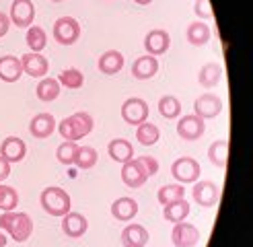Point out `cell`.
Here are the masks:
<instances>
[{
  "instance_id": "cell-17",
  "label": "cell",
  "mask_w": 253,
  "mask_h": 247,
  "mask_svg": "<svg viewBox=\"0 0 253 247\" xmlns=\"http://www.w3.org/2000/svg\"><path fill=\"white\" fill-rule=\"evenodd\" d=\"M138 214V202L130 196H122L111 204V216L122 222H130Z\"/></svg>"
},
{
  "instance_id": "cell-39",
  "label": "cell",
  "mask_w": 253,
  "mask_h": 247,
  "mask_svg": "<svg viewBox=\"0 0 253 247\" xmlns=\"http://www.w3.org/2000/svg\"><path fill=\"white\" fill-rule=\"evenodd\" d=\"M8 175H10V163L4 157H0V181H4Z\"/></svg>"
},
{
  "instance_id": "cell-32",
  "label": "cell",
  "mask_w": 253,
  "mask_h": 247,
  "mask_svg": "<svg viewBox=\"0 0 253 247\" xmlns=\"http://www.w3.org/2000/svg\"><path fill=\"white\" fill-rule=\"evenodd\" d=\"M97 151L93 146H79V151H77V155H74V167L77 169H91V167H95V163H97Z\"/></svg>"
},
{
  "instance_id": "cell-27",
  "label": "cell",
  "mask_w": 253,
  "mask_h": 247,
  "mask_svg": "<svg viewBox=\"0 0 253 247\" xmlns=\"http://www.w3.org/2000/svg\"><path fill=\"white\" fill-rule=\"evenodd\" d=\"M208 157L212 161V165H216L220 169H226V161H229V140H216L212 142L208 148Z\"/></svg>"
},
{
  "instance_id": "cell-30",
  "label": "cell",
  "mask_w": 253,
  "mask_h": 247,
  "mask_svg": "<svg viewBox=\"0 0 253 247\" xmlns=\"http://www.w3.org/2000/svg\"><path fill=\"white\" fill-rule=\"evenodd\" d=\"M189 214V204L187 200L183 198V200L179 202H173V204H167L165 210H163V216H165V220L173 222V225H177V222H183Z\"/></svg>"
},
{
  "instance_id": "cell-35",
  "label": "cell",
  "mask_w": 253,
  "mask_h": 247,
  "mask_svg": "<svg viewBox=\"0 0 253 247\" xmlns=\"http://www.w3.org/2000/svg\"><path fill=\"white\" fill-rule=\"evenodd\" d=\"M19 204V194L15 188H10V185H2L0 183V210L2 212H10V210H15Z\"/></svg>"
},
{
  "instance_id": "cell-7",
  "label": "cell",
  "mask_w": 253,
  "mask_h": 247,
  "mask_svg": "<svg viewBox=\"0 0 253 247\" xmlns=\"http://www.w3.org/2000/svg\"><path fill=\"white\" fill-rule=\"evenodd\" d=\"M171 173L181 183H196L200 177V163L192 157H179L171 165Z\"/></svg>"
},
{
  "instance_id": "cell-16",
  "label": "cell",
  "mask_w": 253,
  "mask_h": 247,
  "mask_svg": "<svg viewBox=\"0 0 253 247\" xmlns=\"http://www.w3.org/2000/svg\"><path fill=\"white\" fill-rule=\"evenodd\" d=\"M56 130V120L52 114H47V111H42V114L33 116L31 124H29V132L31 136H35V138H49V136L54 134Z\"/></svg>"
},
{
  "instance_id": "cell-26",
  "label": "cell",
  "mask_w": 253,
  "mask_h": 247,
  "mask_svg": "<svg viewBox=\"0 0 253 247\" xmlns=\"http://www.w3.org/2000/svg\"><path fill=\"white\" fill-rule=\"evenodd\" d=\"M37 99L43 103H49V101H54V99L60 97V82L58 79H52V77H43L40 81V84H37Z\"/></svg>"
},
{
  "instance_id": "cell-24",
  "label": "cell",
  "mask_w": 253,
  "mask_h": 247,
  "mask_svg": "<svg viewBox=\"0 0 253 247\" xmlns=\"http://www.w3.org/2000/svg\"><path fill=\"white\" fill-rule=\"evenodd\" d=\"M222 81V66L216 62H206L204 66L198 72V82L204 86V89H212Z\"/></svg>"
},
{
  "instance_id": "cell-8",
  "label": "cell",
  "mask_w": 253,
  "mask_h": 247,
  "mask_svg": "<svg viewBox=\"0 0 253 247\" xmlns=\"http://www.w3.org/2000/svg\"><path fill=\"white\" fill-rule=\"evenodd\" d=\"M204 132H206V124L196 114L183 116V118H179V122H177V134H179L183 140H189V142L200 140L202 136H204Z\"/></svg>"
},
{
  "instance_id": "cell-29",
  "label": "cell",
  "mask_w": 253,
  "mask_h": 247,
  "mask_svg": "<svg viewBox=\"0 0 253 247\" xmlns=\"http://www.w3.org/2000/svg\"><path fill=\"white\" fill-rule=\"evenodd\" d=\"M159 138H161V130L155 126V124L142 122L140 126L136 128V140L142 146H153V144L159 142Z\"/></svg>"
},
{
  "instance_id": "cell-37",
  "label": "cell",
  "mask_w": 253,
  "mask_h": 247,
  "mask_svg": "<svg viewBox=\"0 0 253 247\" xmlns=\"http://www.w3.org/2000/svg\"><path fill=\"white\" fill-rule=\"evenodd\" d=\"M194 12H196L200 19H204V21H208V19L214 17V10H212V6H210V0H196Z\"/></svg>"
},
{
  "instance_id": "cell-42",
  "label": "cell",
  "mask_w": 253,
  "mask_h": 247,
  "mask_svg": "<svg viewBox=\"0 0 253 247\" xmlns=\"http://www.w3.org/2000/svg\"><path fill=\"white\" fill-rule=\"evenodd\" d=\"M134 2H136V4H140V6H146V4L153 2V0H134Z\"/></svg>"
},
{
  "instance_id": "cell-12",
  "label": "cell",
  "mask_w": 253,
  "mask_h": 247,
  "mask_svg": "<svg viewBox=\"0 0 253 247\" xmlns=\"http://www.w3.org/2000/svg\"><path fill=\"white\" fill-rule=\"evenodd\" d=\"M171 241L175 247H196L200 241V231L189 222H177L171 231Z\"/></svg>"
},
{
  "instance_id": "cell-18",
  "label": "cell",
  "mask_w": 253,
  "mask_h": 247,
  "mask_svg": "<svg viewBox=\"0 0 253 247\" xmlns=\"http://www.w3.org/2000/svg\"><path fill=\"white\" fill-rule=\"evenodd\" d=\"M86 229H88V222L81 212H72L70 210L68 214L62 216V231H64L66 237L79 239L86 233Z\"/></svg>"
},
{
  "instance_id": "cell-20",
  "label": "cell",
  "mask_w": 253,
  "mask_h": 247,
  "mask_svg": "<svg viewBox=\"0 0 253 247\" xmlns=\"http://www.w3.org/2000/svg\"><path fill=\"white\" fill-rule=\"evenodd\" d=\"M148 243V231L142 225H128L122 231V245L124 247H146Z\"/></svg>"
},
{
  "instance_id": "cell-23",
  "label": "cell",
  "mask_w": 253,
  "mask_h": 247,
  "mask_svg": "<svg viewBox=\"0 0 253 247\" xmlns=\"http://www.w3.org/2000/svg\"><path fill=\"white\" fill-rule=\"evenodd\" d=\"M23 74L21 60L17 56H2L0 58V81L4 82H17Z\"/></svg>"
},
{
  "instance_id": "cell-43",
  "label": "cell",
  "mask_w": 253,
  "mask_h": 247,
  "mask_svg": "<svg viewBox=\"0 0 253 247\" xmlns=\"http://www.w3.org/2000/svg\"><path fill=\"white\" fill-rule=\"evenodd\" d=\"M52 2H64V0H52Z\"/></svg>"
},
{
  "instance_id": "cell-3",
  "label": "cell",
  "mask_w": 253,
  "mask_h": 247,
  "mask_svg": "<svg viewBox=\"0 0 253 247\" xmlns=\"http://www.w3.org/2000/svg\"><path fill=\"white\" fill-rule=\"evenodd\" d=\"M40 202H42V208L52 216H64L72 210V200L68 192H64L62 188H54V185L42 192Z\"/></svg>"
},
{
  "instance_id": "cell-14",
  "label": "cell",
  "mask_w": 253,
  "mask_h": 247,
  "mask_svg": "<svg viewBox=\"0 0 253 247\" xmlns=\"http://www.w3.org/2000/svg\"><path fill=\"white\" fill-rule=\"evenodd\" d=\"M171 45V37L165 29H153V31H148L146 37H144V47H146V52L150 56H163L169 49Z\"/></svg>"
},
{
  "instance_id": "cell-4",
  "label": "cell",
  "mask_w": 253,
  "mask_h": 247,
  "mask_svg": "<svg viewBox=\"0 0 253 247\" xmlns=\"http://www.w3.org/2000/svg\"><path fill=\"white\" fill-rule=\"evenodd\" d=\"M54 37L62 45H72L79 41L81 37V25L72 17H60L54 23Z\"/></svg>"
},
{
  "instance_id": "cell-40",
  "label": "cell",
  "mask_w": 253,
  "mask_h": 247,
  "mask_svg": "<svg viewBox=\"0 0 253 247\" xmlns=\"http://www.w3.org/2000/svg\"><path fill=\"white\" fill-rule=\"evenodd\" d=\"M10 29V19L4 15V12H0V37H4Z\"/></svg>"
},
{
  "instance_id": "cell-13",
  "label": "cell",
  "mask_w": 253,
  "mask_h": 247,
  "mask_svg": "<svg viewBox=\"0 0 253 247\" xmlns=\"http://www.w3.org/2000/svg\"><path fill=\"white\" fill-rule=\"evenodd\" d=\"M19 60H21L23 72L29 74V77H33V79H43L47 74V70H49L47 58H43L42 54H37V52L23 54V58H19Z\"/></svg>"
},
{
  "instance_id": "cell-6",
  "label": "cell",
  "mask_w": 253,
  "mask_h": 247,
  "mask_svg": "<svg viewBox=\"0 0 253 247\" xmlns=\"http://www.w3.org/2000/svg\"><path fill=\"white\" fill-rule=\"evenodd\" d=\"M192 198H194V202L200 204L202 208H212V206H216V202H218L220 190H218V185L214 181H210V179L196 181L194 190H192Z\"/></svg>"
},
{
  "instance_id": "cell-9",
  "label": "cell",
  "mask_w": 253,
  "mask_h": 247,
  "mask_svg": "<svg viewBox=\"0 0 253 247\" xmlns=\"http://www.w3.org/2000/svg\"><path fill=\"white\" fill-rule=\"evenodd\" d=\"M10 23L17 25V27H31V23L35 19V6L31 0H12L10 4V15H8Z\"/></svg>"
},
{
  "instance_id": "cell-36",
  "label": "cell",
  "mask_w": 253,
  "mask_h": 247,
  "mask_svg": "<svg viewBox=\"0 0 253 247\" xmlns=\"http://www.w3.org/2000/svg\"><path fill=\"white\" fill-rule=\"evenodd\" d=\"M79 151V144L77 142H72V140H64L60 146H58V151H56V157L62 165H70L74 163V155H77Z\"/></svg>"
},
{
  "instance_id": "cell-5",
  "label": "cell",
  "mask_w": 253,
  "mask_h": 247,
  "mask_svg": "<svg viewBox=\"0 0 253 247\" xmlns=\"http://www.w3.org/2000/svg\"><path fill=\"white\" fill-rule=\"evenodd\" d=\"M122 120L132 126H140L142 122L148 120V103L140 97H130L126 99L122 105Z\"/></svg>"
},
{
  "instance_id": "cell-41",
  "label": "cell",
  "mask_w": 253,
  "mask_h": 247,
  "mask_svg": "<svg viewBox=\"0 0 253 247\" xmlns=\"http://www.w3.org/2000/svg\"><path fill=\"white\" fill-rule=\"evenodd\" d=\"M6 241H8V239H6L4 231H0V247H4V245H6Z\"/></svg>"
},
{
  "instance_id": "cell-15",
  "label": "cell",
  "mask_w": 253,
  "mask_h": 247,
  "mask_svg": "<svg viewBox=\"0 0 253 247\" xmlns=\"http://www.w3.org/2000/svg\"><path fill=\"white\" fill-rule=\"evenodd\" d=\"M25 155H27V144L19 136H8L0 144V157H4L8 163H19L25 159Z\"/></svg>"
},
{
  "instance_id": "cell-19",
  "label": "cell",
  "mask_w": 253,
  "mask_h": 247,
  "mask_svg": "<svg viewBox=\"0 0 253 247\" xmlns=\"http://www.w3.org/2000/svg\"><path fill=\"white\" fill-rule=\"evenodd\" d=\"M157 72H159V58L150 56V54L136 58L134 64H132V77L138 79V81H148V79H153Z\"/></svg>"
},
{
  "instance_id": "cell-25",
  "label": "cell",
  "mask_w": 253,
  "mask_h": 247,
  "mask_svg": "<svg viewBox=\"0 0 253 247\" xmlns=\"http://www.w3.org/2000/svg\"><path fill=\"white\" fill-rule=\"evenodd\" d=\"M210 27L204 23V21H194V23H189L187 25V31H185V37H187V41L192 43V45H206L210 41Z\"/></svg>"
},
{
  "instance_id": "cell-22",
  "label": "cell",
  "mask_w": 253,
  "mask_h": 247,
  "mask_svg": "<svg viewBox=\"0 0 253 247\" xmlns=\"http://www.w3.org/2000/svg\"><path fill=\"white\" fill-rule=\"evenodd\" d=\"M107 153L109 157L116 161V163H128V161L134 159V146L132 142H128L126 138H113L109 144H107Z\"/></svg>"
},
{
  "instance_id": "cell-31",
  "label": "cell",
  "mask_w": 253,
  "mask_h": 247,
  "mask_svg": "<svg viewBox=\"0 0 253 247\" xmlns=\"http://www.w3.org/2000/svg\"><path fill=\"white\" fill-rule=\"evenodd\" d=\"M159 114L163 118H167V120L179 118L181 116V103H179V99H177L175 95L161 97V101H159Z\"/></svg>"
},
{
  "instance_id": "cell-28",
  "label": "cell",
  "mask_w": 253,
  "mask_h": 247,
  "mask_svg": "<svg viewBox=\"0 0 253 247\" xmlns=\"http://www.w3.org/2000/svg\"><path fill=\"white\" fill-rule=\"evenodd\" d=\"M157 198H159V202L163 206L179 202V200H183V198H185V188L181 183H167V185H163V188L159 190Z\"/></svg>"
},
{
  "instance_id": "cell-11",
  "label": "cell",
  "mask_w": 253,
  "mask_h": 247,
  "mask_svg": "<svg viewBox=\"0 0 253 247\" xmlns=\"http://www.w3.org/2000/svg\"><path fill=\"white\" fill-rule=\"evenodd\" d=\"M220 111H222V101H220V97H216L214 93H204L194 101V114L202 120L216 118Z\"/></svg>"
},
{
  "instance_id": "cell-38",
  "label": "cell",
  "mask_w": 253,
  "mask_h": 247,
  "mask_svg": "<svg viewBox=\"0 0 253 247\" xmlns=\"http://www.w3.org/2000/svg\"><path fill=\"white\" fill-rule=\"evenodd\" d=\"M138 161H140L142 167L146 169L148 177H150V175H155V173H159V161H157L155 157H148V155H144V157H138Z\"/></svg>"
},
{
  "instance_id": "cell-10",
  "label": "cell",
  "mask_w": 253,
  "mask_h": 247,
  "mask_svg": "<svg viewBox=\"0 0 253 247\" xmlns=\"http://www.w3.org/2000/svg\"><path fill=\"white\" fill-rule=\"evenodd\" d=\"M146 179H148V173H146V169L142 167V163L138 159H132V161H128V163H124L122 181L128 185V188H132V190L142 188V185L146 183Z\"/></svg>"
},
{
  "instance_id": "cell-1",
  "label": "cell",
  "mask_w": 253,
  "mask_h": 247,
  "mask_svg": "<svg viewBox=\"0 0 253 247\" xmlns=\"http://www.w3.org/2000/svg\"><path fill=\"white\" fill-rule=\"evenodd\" d=\"M93 126H95V120L91 114H86V111H77V114L64 118L58 124V132L64 140L77 142V140L84 138L86 134H91Z\"/></svg>"
},
{
  "instance_id": "cell-34",
  "label": "cell",
  "mask_w": 253,
  "mask_h": 247,
  "mask_svg": "<svg viewBox=\"0 0 253 247\" xmlns=\"http://www.w3.org/2000/svg\"><path fill=\"white\" fill-rule=\"evenodd\" d=\"M45 43H47L45 31L40 27V25H31V27L27 29V45L31 47V52L42 54V49L45 47Z\"/></svg>"
},
{
  "instance_id": "cell-21",
  "label": "cell",
  "mask_w": 253,
  "mask_h": 247,
  "mask_svg": "<svg viewBox=\"0 0 253 247\" xmlns=\"http://www.w3.org/2000/svg\"><path fill=\"white\" fill-rule=\"evenodd\" d=\"M97 66H99V72L107 74V77H111V74H118L124 68V54L118 52V49H107L105 54H101Z\"/></svg>"
},
{
  "instance_id": "cell-2",
  "label": "cell",
  "mask_w": 253,
  "mask_h": 247,
  "mask_svg": "<svg viewBox=\"0 0 253 247\" xmlns=\"http://www.w3.org/2000/svg\"><path fill=\"white\" fill-rule=\"evenodd\" d=\"M0 231H6L12 241H27L33 233V220L27 212H2L0 214Z\"/></svg>"
},
{
  "instance_id": "cell-33",
  "label": "cell",
  "mask_w": 253,
  "mask_h": 247,
  "mask_svg": "<svg viewBox=\"0 0 253 247\" xmlns=\"http://www.w3.org/2000/svg\"><path fill=\"white\" fill-rule=\"evenodd\" d=\"M58 82L60 86H66V89H81L84 84V74L79 68H66L60 72Z\"/></svg>"
}]
</instances>
